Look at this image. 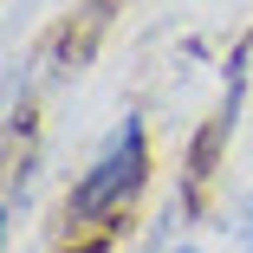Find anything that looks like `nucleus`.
Masks as SVG:
<instances>
[{
	"label": "nucleus",
	"mask_w": 253,
	"mask_h": 253,
	"mask_svg": "<svg viewBox=\"0 0 253 253\" xmlns=\"http://www.w3.org/2000/svg\"><path fill=\"white\" fill-rule=\"evenodd\" d=\"M143 188H149V124H143V111H124L111 143L97 149L91 169L65 188V227L91 234L97 247H111V234L143 201Z\"/></svg>",
	"instance_id": "obj_1"
},
{
	"label": "nucleus",
	"mask_w": 253,
	"mask_h": 253,
	"mask_svg": "<svg viewBox=\"0 0 253 253\" xmlns=\"http://www.w3.org/2000/svg\"><path fill=\"white\" fill-rule=\"evenodd\" d=\"M247 59H253V39H234L221 104L201 117V130H195V136H188V149H182V214H201L208 182H214V175H221V163H227V143H234V130H240V104H247Z\"/></svg>",
	"instance_id": "obj_2"
},
{
	"label": "nucleus",
	"mask_w": 253,
	"mask_h": 253,
	"mask_svg": "<svg viewBox=\"0 0 253 253\" xmlns=\"http://www.w3.org/2000/svg\"><path fill=\"white\" fill-rule=\"evenodd\" d=\"M175 253H195V247H175Z\"/></svg>",
	"instance_id": "obj_3"
},
{
	"label": "nucleus",
	"mask_w": 253,
	"mask_h": 253,
	"mask_svg": "<svg viewBox=\"0 0 253 253\" xmlns=\"http://www.w3.org/2000/svg\"><path fill=\"white\" fill-rule=\"evenodd\" d=\"M247 234H253V227H247ZM247 253H253V247H247Z\"/></svg>",
	"instance_id": "obj_4"
}]
</instances>
